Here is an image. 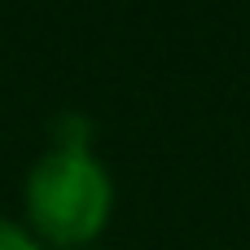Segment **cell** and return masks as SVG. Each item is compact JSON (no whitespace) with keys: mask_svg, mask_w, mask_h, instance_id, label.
Here are the masks:
<instances>
[{"mask_svg":"<svg viewBox=\"0 0 250 250\" xmlns=\"http://www.w3.org/2000/svg\"><path fill=\"white\" fill-rule=\"evenodd\" d=\"M114 185L92 149H48L26 176V215L57 246H88L110 220Z\"/></svg>","mask_w":250,"mask_h":250,"instance_id":"cell-1","label":"cell"},{"mask_svg":"<svg viewBox=\"0 0 250 250\" xmlns=\"http://www.w3.org/2000/svg\"><path fill=\"white\" fill-rule=\"evenodd\" d=\"M88 119L79 114V110H62L53 123H48V141H53V149H88Z\"/></svg>","mask_w":250,"mask_h":250,"instance_id":"cell-2","label":"cell"},{"mask_svg":"<svg viewBox=\"0 0 250 250\" xmlns=\"http://www.w3.org/2000/svg\"><path fill=\"white\" fill-rule=\"evenodd\" d=\"M0 250H40V246H35V237H31L22 224L0 220Z\"/></svg>","mask_w":250,"mask_h":250,"instance_id":"cell-3","label":"cell"},{"mask_svg":"<svg viewBox=\"0 0 250 250\" xmlns=\"http://www.w3.org/2000/svg\"><path fill=\"white\" fill-rule=\"evenodd\" d=\"M75 250H97V246H75Z\"/></svg>","mask_w":250,"mask_h":250,"instance_id":"cell-4","label":"cell"}]
</instances>
